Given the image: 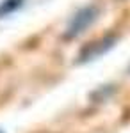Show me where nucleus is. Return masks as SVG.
I'll return each mask as SVG.
<instances>
[{"mask_svg":"<svg viewBox=\"0 0 130 133\" xmlns=\"http://www.w3.org/2000/svg\"><path fill=\"white\" fill-rule=\"evenodd\" d=\"M96 16H98V11H96V7H93V5H91V7H84L82 11H79V12L71 18L70 25H68L66 37H75V36L82 34L93 21L96 20Z\"/></svg>","mask_w":130,"mask_h":133,"instance_id":"nucleus-1","label":"nucleus"},{"mask_svg":"<svg viewBox=\"0 0 130 133\" xmlns=\"http://www.w3.org/2000/svg\"><path fill=\"white\" fill-rule=\"evenodd\" d=\"M114 41H116L114 37H109V39H102V41H96V43H93V44H89L86 50L82 51L80 61H91V59L98 57L102 53H105V51L114 44Z\"/></svg>","mask_w":130,"mask_h":133,"instance_id":"nucleus-2","label":"nucleus"},{"mask_svg":"<svg viewBox=\"0 0 130 133\" xmlns=\"http://www.w3.org/2000/svg\"><path fill=\"white\" fill-rule=\"evenodd\" d=\"M21 5V0H4L0 4V16H5V14H11L14 9H18Z\"/></svg>","mask_w":130,"mask_h":133,"instance_id":"nucleus-3","label":"nucleus"}]
</instances>
